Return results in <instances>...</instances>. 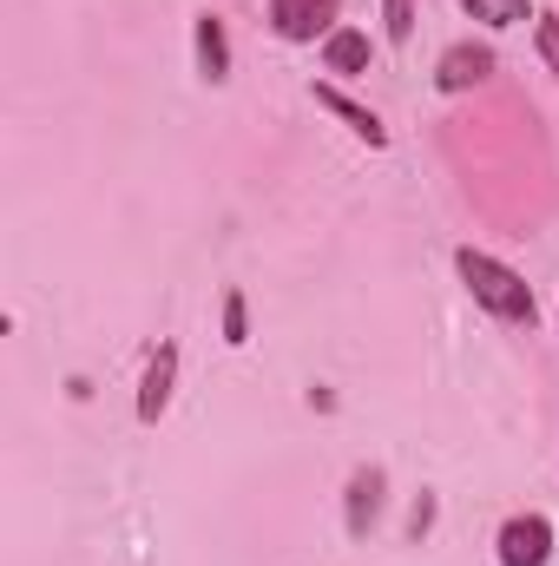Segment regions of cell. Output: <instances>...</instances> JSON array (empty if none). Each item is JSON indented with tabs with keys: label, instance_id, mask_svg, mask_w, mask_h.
Returning <instances> with one entry per match:
<instances>
[{
	"label": "cell",
	"instance_id": "4",
	"mask_svg": "<svg viewBox=\"0 0 559 566\" xmlns=\"http://www.w3.org/2000/svg\"><path fill=\"white\" fill-rule=\"evenodd\" d=\"M487 73H494V53H487V46H447L441 66H434V86H441V93H467V86H481Z\"/></svg>",
	"mask_w": 559,
	"mask_h": 566
},
{
	"label": "cell",
	"instance_id": "7",
	"mask_svg": "<svg viewBox=\"0 0 559 566\" xmlns=\"http://www.w3.org/2000/svg\"><path fill=\"white\" fill-rule=\"evenodd\" d=\"M316 106H323V113H336V119H342V126H349L356 139H369L376 151L389 145V126H382V119H376L369 106H356L349 93H336V86H316Z\"/></svg>",
	"mask_w": 559,
	"mask_h": 566
},
{
	"label": "cell",
	"instance_id": "2",
	"mask_svg": "<svg viewBox=\"0 0 559 566\" xmlns=\"http://www.w3.org/2000/svg\"><path fill=\"white\" fill-rule=\"evenodd\" d=\"M336 13H342V0H271V27L283 40H316V33L329 40Z\"/></svg>",
	"mask_w": 559,
	"mask_h": 566
},
{
	"label": "cell",
	"instance_id": "5",
	"mask_svg": "<svg viewBox=\"0 0 559 566\" xmlns=\"http://www.w3.org/2000/svg\"><path fill=\"white\" fill-rule=\"evenodd\" d=\"M171 382H178V349L158 343V356H151V369H145V382H139V422H158L171 409Z\"/></svg>",
	"mask_w": 559,
	"mask_h": 566
},
{
	"label": "cell",
	"instance_id": "8",
	"mask_svg": "<svg viewBox=\"0 0 559 566\" xmlns=\"http://www.w3.org/2000/svg\"><path fill=\"white\" fill-rule=\"evenodd\" d=\"M198 73H204L211 86L231 80V33H224L218 13H198Z\"/></svg>",
	"mask_w": 559,
	"mask_h": 566
},
{
	"label": "cell",
	"instance_id": "9",
	"mask_svg": "<svg viewBox=\"0 0 559 566\" xmlns=\"http://www.w3.org/2000/svg\"><path fill=\"white\" fill-rule=\"evenodd\" d=\"M323 66H329V73H362V66H369V33L336 27V33L323 40Z\"/></svg>",
	"mask_w": 559,
	"mask_h": 566
},
{
	"label": "cell",
	"instance_id": "12",
	"mask_svg": "<svg viewBox=\"0 0 559 566\" xmlns=\"http://www.w3.org/2000/svg\"><path fill=\"white\" fill-rule=\"evenodd\" d=\"M382 20H389V40L402 46L415 33V0H382Z\"/></svg>",
	"mask_w": 559,
	"mask_h": 566
},
{
	"label": "cell",
	"instance_id": "6",
	"mask_svg": "<svg viewBox=\"0 0 559 566\" xmlns=\"http://www.w3.org/2000/svg\"><path fill=\"white\" fill-rule=\"evenodd\" d=\"M376 521H382V468H356L349 474V534L369 541Z\"/></svg>",
	"mask_w": 559,
	"mask_h": 566
},
{
	"label": "cell",
	"instance_id": "1",
	"mask_svg": "<svg viewBox=\"0 0 559 566\" xmlns=\"http://www.w3.org/2000/svg\"><path fill=\"white\" fill-rule=\"evenodd\" d=\"M454 271L467 283V296L487 310V316H500V323H527L534 329V316H540V303H534V283L520 277V271H507L500 258H487V251H454Z\"/></svg>",
	"mask_w": 559,
	"mask_h": 566
},
{
	"label": "cell",
	"instance_id": "3",
	"mask_svg": "<svg viewBox=\"0 0 559 566\" xmlns=\"http://www.w3.org/2000/svg\"><path fill=\"white\" fill-rule=\"evenodd\" d=\"M553 560V527L540 514H514L500 527V566H547Z\"/></svg>",
	"mask_w": 559,
	"mask_h": 566
},
{
	"label": "cell",
	"instance_id": "11",
	"mask_svg": "<svg viewBox=\"0 0 559 566\" xmlns=\"http://www.w3.org/2000/svg\"><path fill=\"white\" fill-rule=\"evenodd\" d=\"M224 343L244 349L251 343V310H244V290H224Z\"/></svg>",
	"mask_w": 559,
	"mask_h": 566
},
{
	"label": "cell",
	"instance_id": "13",
	"mask_svg": "<svg viewBox=\"0 0 559 566\" xmlns=\"http://www.w3.org/2000/svg\"><path fill=\"white\" fill-rule=\"evenodd\" d=\"M540 60L553 66V80H559V20L553 13H540Z\"/></svg>",
	"mask_w": 559,
	"mask_h": 566
},
{
	"label": "cell",
	"instance_id": "10",
	"mask_svg": "<svg viewBox=\"0 0 559 566\" xmlns=\"http://www.w3.org/2000/svg\"><path fill=\"white\" fill-rule=\"evenodd\" d=\"M461 7H467V13H474L481 27H520V20L534 13L527 0H461Z\"/></svg>",
	"mask_w": 559,
	"mask_h": 566
}]
</instances>
